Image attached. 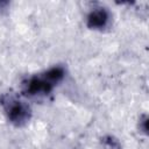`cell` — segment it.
<instances>
[{"label":"cell","mask_w":149,"mask_h":149,"mask_svg":"<svg viewBox=\"0 0 149 149\" xmlns=\"http://www.w3.org/2000/svg\"><path fill=\"white\" fill-rule=\"evenodd\" d=\"M64 77V69L55 66L45 71L42 76H34L22 83V92L28 97H41L49 94L54 86Z\"/></svg>","instance_id":"cell-1"},{"label":"cell","mask_w":149,"mask_h":149,"mask_svg":"<svg viewBox=\"0 0 149 149\" xmlns=\"http://www.w3.org/2000/svg\"><path fill=\"white\" fill-rule=\"evenodd\" d=\"M0 102L3 107L7 119L12 123L16 126H22L30 119L29 106L19 98H16L14 94L12 93L3 94L0 99Z\"/></svg>","instance_id":"cell-2"},{"label":"cell","mask_w":149,"mask_h":149,"mask_svg":"<svg viewBox=\"0 0 149 149\" xmlns=\"http://www.w3.org/2000/svg\"><path fill=\"white\" fill-rule=\"evenodd\" d=\"M109 21V13L104 7H98L91 10L86 19V24L90 29H104Z\"/></svg>","instance_id":"cell-3"},{"label":"cell","mask_w":149,"mask_h":149,"mask_svg":"<svg viewBox=\"0 0 149 149\" xmlns=\"http://www.w3.org/2000/svg\"><path fill=\"white\" fill-rule=\"evenodd\" d=\"M101 143L104 144L105 149H121L120 142H119L115 137H113V136H111V135L104 136V137L101 139Z\"/></svg>","instance_id":"cell-4"},{"label":"cell","mask_w":149,"mask_h":149,"mask_svg":"<svg viewBox=\"0 0 149 149\" xmlns=\"http://www.w3.org/2000/svg\"><path fill=\"white\" fill-rule=\"evenodd\" d=\"M7 5V2H5V1H0V10L2 9V6H6Z\"/></svg>","instance_id":"cell-5"}]
</instances>
